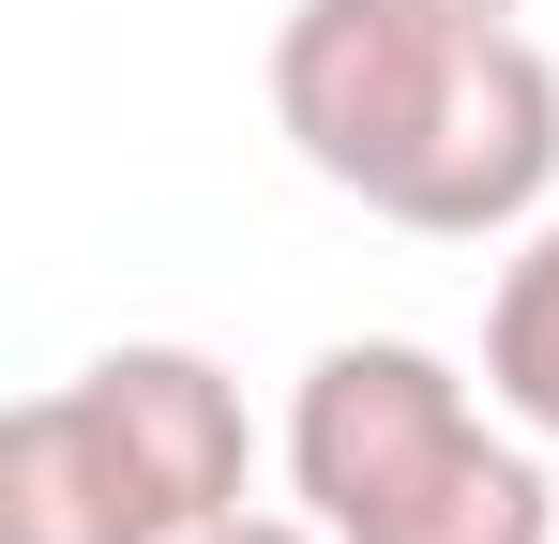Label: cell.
<instances>
[{"mask_svg":"<svg viewBox=\"0 0 559 544\" xmlns=\"http://www.w3.org/2000/svg\"><path fill=\"white\" fill-rule=\"evenodd\" d=\"M273 121L408 243H514L559 181V61L499 0H287Z\"/></svg>","mask_w":559,"mask_h":544,"instance_id":"6da1fadb","label":"cell"},{"mask_svg":"<svg viewBox=\"0 0 559 544\" xmlns=\"http://www.w3.org/2000/svg\"><path fill=\"white\" fill-rule=\"evenodd\" d=\"M287 499L333 544H559L545 453L424 333H333L287 393Z\"/></svg>","mask_w":559,"mask_h":544,"instance_id":"7a4b0ae2","label":"cell"},{"mask_svg":"<svg viewBox=\"0 0 559 544\" xmlns=\"http://www.w3.org/2000/svg\"><path fill=\"white\" fill-rule=\"evenodd\" d=\"M242 499H258V424L212 348L136 333L0 409V544H182Z\"/></svg>","mask_w":559,"mask_h":544,"instance_id":"3957f363","label":"cell"},{"mask_svg":"<svg viewBox=\"0 0 559 544\" xmlns=\"http://www.w3.org/2000/svg\"><path fill=\"white\" fill-rule=\"evenodd\" d=\"M484 393L530 439H559V212H530L514 258H499V287H484Z\"/></svg>","mask_w":559,"mask_h":544,"instance_id":"277c9868","label":"cell"},{"mask_svg":"<svg viewBox=\"0 0 559 544\" xmlns=\"http://www.w3.org/2000/svg\"><path fill=\"white\" fill-rule=\"evenodd\" d=\"M182 544H333V530H318L302 499H287V515H273V499H242V515H212V530H182Z\"/></svg>","mask_w":559,"mask_h":544,"instance_id":"5b68a950","label":"cell"},{"mask_svg":"<svg viewBox=\"0 0 559 544\" xmlns=\"http://www.w3.org/2000/svg\"><path fill=\"white\" fill-rule=\"evenodd\" d=\"M499 15H514V0H499Z\"/></svg>","mask_w":559,"mask_h":544,"instance_id":"8992f818","label":"cell"}]
</instances>
